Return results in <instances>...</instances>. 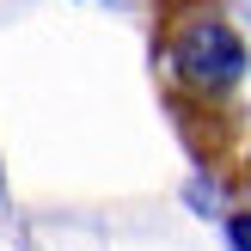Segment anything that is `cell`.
Wrapping results in <instances>:
<instances>
[{
    "instance_id": "3",
    "label": "cell",
    "mask_w": 251,
    "mask_h": 251,
    "mask_svg": "<svg viewBox=\"0 0 251 251\" xmlns=\"http://www.w3.org/2000/svg\"><path fill=\"white\" fill-rule=\"evenodd\" d=\"M245 190H251V153H245Z\"/></svg>"
},
{
    "instance_id": "2",
    "label": "cell",
    "mask_w": 251,
    "mask_h": 251,
    "mask_svg": "<svg viewBox=\"0 0 251 251\" xmlns=\"http://www.w3.org/2000/svg\"><path fill=\"white\" fill-rule=\"evenodd\" d=\"M227 233H233V245H239V251H251V215H239V221H227Z\"/></svg>"
},
{
    "instance_id": "1",
    "label": "cell",
    "mask_w": 251,
    "mask_h": 251,
    "mask_svg": "<svg viewBox=\"0 0 251 251\" xmlns=\"http://www.w3.org/2000/svg\"><path fill=\"white\" fill-rule=\"evenodd\" d=\"M172 61H178V80L190 92H227L245 74V43L221 19H190L178 31V43H172Z\"/></svg>"
}]
</instances>
